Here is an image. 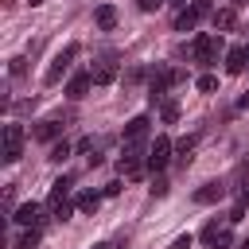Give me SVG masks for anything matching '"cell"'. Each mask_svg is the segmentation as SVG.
I'll return each mask as SVG.
<instances>
[{"label": "cell", "mask_w": 249, "mask_h": 249, "mask_svg": "<svg viewBox=\"0 0 249 249\" xmlns=\"http://www.w3.org/2000/svg\"><path fill=\"white\" fill-rule=\"evenodd\" d=\"M105 198H113V195H121V183H105V191H101Z\"/></svg>", "instance_id": "83f0119b"}, {"label": "cell", "mask_w": 249, "mask_h": 249, "mask_svg": "<svg viewBox=\"0 0 249 249\" xmlns=\"http://www.w3.org/2000/svg\"><path fill=\"white\" fill-rule=\"evenodd\" d=\"M160 4H163V0H136V8H140V12H156Z\"/></svg>", "instance_id": "4316f807"}, {"label": "cell", "mask_w": 249, "mask_h": 249, "mask_svg": "<svg viewBox=\"0 0 249 249\" xmlns=\"http://www.w3.org/2000/svg\"><path fill=\"white\" fill-rule=\"evenodd\" d=\"M160 121H163V124H175V121H179V101H163V105H160Z\"/></svg>", "instance_id": "ffe728a7"}, {"label": "cell", "mask_w": 249, "mask_h": 249, "mask_svg": "<svg viewBox=\"0 0 249 249\" xmlns=\"http://www.w3.org/2000/svg\"><path fill=\"white\" fill-rule=\"evenodd\" d=\"M249 58H245V47H230L226 51V74H245Z\"/></svg>", "instance_id": "8fae6325"}, {"label": "cell", "mask_w": 249, "mask_h": 249, "mask_svg": "<svg viewBox=\"0 0 249 249\" xmlns=\"http://www.w3.org/2000/svg\"><path fill=\"white\" fill-rule=\"evenodd\" d=\"M78 51H82L78 43H66V47H62V51H58V54L51 58V66H47V74H43V82H47V86H54V82H58V78H62V74L70 70V62L78 58Z\"/></svg>", "instance_id": "3957f363"}, {"label": "cell", "mask_w": 249, "mask_h": 249, "mask_svg": "<svg viewBox=\"0 0 249 249\" xmlns=\"http://www.w3.org/2000/svg\"><path fill=\"white\" fill-rule=\"evenodd\" d=\"M237 249H249V237H245V241H241V245H237Z\"/></svg>", "instance_id": "1f68e13d"}, {"label": "cell", "mask_w": 249, "mask_h": 249, "mask_svg": "<svg viewBox=\"0 0 249 249\" xmlns=\"http://www.w3.org/2000/svg\"><path fill=\"white\" fill-rule=\"evenodd\" d=\"M148 191H152V195H156V198H163V195H167V191H171V183H167V179H163V175H156V179H152V187H148Z\"/></svg>", "instance_id": "cb8c5ba5"}, {"label": "cell", "mask_w": 249, "mask_h": 249, "mask_svg": "<svg viewBox=\"0 0 249 249\" xmlns=\"http://www.w3.org/2000/svg\"><path fill=\"white\" fill-rule=\"evenodd\" d=\"M148 124H152V117H148V113L132 117V121L124 124V144H140V140L148 136Z\"/></svg>", "instance_id": "8992f818"}, {"label": "cell", "mask_w": 249, "mask_h": 249, "mask_svg": "<svg viewBox=\"0 0 249 249\" xmlns=\"http://www.w3.org/2000/svg\"><path fill=\"white\" fill-rule=\"evenodd\" d=\"M93 249H109V245H105V241H97V245H93Z\"/></svg>", "instance_id": "4dcf8cb0"}, {"label": "cell", "mask_w": 249, "mask_h": 249, "mask_svg": "<svg viewBox=\"0 0 249 249\" xmlns=\"http://www.w3.org/2000/svg\"><path fill=\"white\" fill-rule=\"evenodd\" d=\"M195 89H198V93H214V89H218V78H214V74H202V78H195Z\"/></svg>", "instance_id": "44dd1931"}, {"label": "cell", "mask_w": 249, "mask_h": 249, "mask_svg": "<svg viewBox=\"0 0 249 249\" xmlns=\"http://www.w3.org/2000/svg\"><path fill=\"white\" fill-rule=\"evenodd\" d=\"M101 198H105V195H97V191H86V195H78V198H74V206H78L82 214H93V210L101 206Z\"/></svg>", "instance_id": "e0dca14e"}, {"label": "cell", "mask_w": 249, "mask_h": 249, "mask_svg": "<svg viewBox=\"0 0 249 249\" xmlns=\"http://www.w3.org/2000/svg\"><path fill=\"white\" fill-rule=\"evenodd\" d=\"M210 23H214V31H233V27H237V8H233V4H226V8H214Z\"/></svg>", "instance_id": "ba28073f"}, {"label": "cell", "mask_w": 249, "mask_h": 249, "mask_svg": "<svg viewBox=\"0 0 249 249\" xmlns=\"http://www.w3.org/2000/svg\"><path fill=\"white\" fill-rule=\"evenodd\" d=\"M70 152H74V148H70L66 140H54V144H51V152H47V160H51V163H66V160H70Z\"/></svg>", "instance_id": "ac0fdd59"}, {"label": "cell", "mask_w": 249, "mask_h": 249, "mask_svg": "<svg viewBox=\"0 0 249 249\" xmlns=\"http://www.w3.org/2000/svg\"><path fill=\"white\" fill-rule=\"evenodd\" d=\"M218 54H222V39H218V35L198 31V35L191 39V58H195L198 66H214V62H218Z\"/></svg>", "instance_id": "6da1fadb"}, {"label": "cell", "mask_w": 249, "mask_h": 249, "mask_svg": "<svg viewBox=\"0 0 249 249\" xmlns=\"http://www.w3.org/2000/svg\"><path fill=\"white\" fill-rule=\"evenodd\" d=\"M23 140H27L23 124H4V163H16L23 156Z\"/></svg>", "instance_id": "5b68a950"}, {"label": "cell", "mask_w": 249, "mask_h": 249, "mask_svg": "<svg viewBox=\"0 0 249 249\" xmlns=\"http://www.w3.org/2000/svg\"><path fill=\"white\" fill-rule=\"evenodd\" d=\"M222 195H226V187H222V183H202V187H198V191H195L191 198H195L198 206H214V202H218Z\"/></svg>", "instance_id": "30bf717a"}, {"label": "cell", "mask_w": 249, "mask_h": 249, "mask_svg": "<svg viewBox=\"0 0 249 249\" xmlns=\"http://www.w3.org/2000/svg\"><path fill=\"white\" fill-rule=\"evenodd\" d=\"M89 86H93V74H74V78L66 82V97H70V101H82V97L89 93Z\"/></svg>", "instance_id": "9c48e42d"}, {"label": "cell", "mask_w": 249, "mask_h": 249, "mask_svg": "<svg viewBox=\"0 0 249 249\" xmlns=\"http://www.w3.org/2000/svg\"><path fill=\"white\" fill-rule=\"evenodd\" d=\"M23 70H27V58H12V62H8V74H12V78H19Z\"/></svg>", "instance_id": "d4e9b609"}, {"label": "cell", "mask_w": 249, "mask_h": 249, "mask_svg": "<svg viewBox=\"0 0 249 249\" xmlns=\"http://www.w3.org/2000/svg\"><path fill=\"white\" fill-rule=\"evenodd\" d=\"M39 214H43V206H39V202H23V206L12 214V222H16V226H23V230H31V226H39V222H43Z\"/></svg>", "instance_id": "52a82bcc"}, {"label": "cell", "mask_w": 249, "mask_h": 249, "mask_svg": "<svg viewBox=\"0 0 249 249\" xmlns=\"http://www.w3.org/2000/svg\"><path fill=\"white\" fill-rule=\"evenodd\" d=\"M191 245H195V237H191V233H183V237H175L167 249H191Z\"/></svg>", "instance_id": "484cf974"}, {"label": "cell", "mask_w": 249, "mask_h": 249, "mask_svg": "<svg viewBox=\"0 0 249 249\" xmlns=\"http://www.w3.org/2000/svg\"><path fill=\"white\" fill-rule=\"evenodd\" d=\"M195 144H198V136H183V140L175 144V163H179V167H187V163H191V156H195Z\"/></svg>", "instance_id": "2e32d148"}, {"label": "cell", "mask_w": 249, "mask_h": 249, "mask_svg": "<svg viewBox=\"0 0 249 249\" xmlns=\"http://www.w3.org/2000/svg\"><path fill=\"white\" fill-rule=\"evenodd\" d=\"M31 4H43V0H31Z\"/></svg>", "instance_id": "836d02e7"}, {"label": "cell", "mask_w": 249, "mask_h": 249, "mask_svg": "<svg viewBox=\"0 0 249 249\" xmlns=\"http://www.w3.org/2000/svg\"><path fill=\"white\" fill-rule=\"evenodd\" d=\"M167 4H175V8H179V12H183V8H187V0H167Z\"/></svg>", "instance_id": "f546056e"}, {"label": "cell", "mask_w": 249, "mask_h": 249, "mask_svg": "<svg viewBox=\"0 0 249 249\" xmlns=\"http://www.w3.org/2000/svg\"><path fill=\"white\" fill-rule=\"evenodd\" d=\"M89 74H93V86H113V82H117V62H101V66H93Z\"/></svg>", "instance_id": "9a60e30c"}, {"label": "cell", "mask_w": 249, "mask_h": 249, "mask_svg": "<svg viewBox=\"0 0 249 249\" xmlns=\"http://www.w3.org/2000/svg\"><path fill=\"white\" fill-rule=\"evenodd\" d=\"M58 132H62V124H58V121H39L31 136H35L39 144H54V140H58Z\"/></svg>", "instance_id": "7c38bea8"}, {"label": "cell", "mask_w": 249, "mask_h": 249, "mask_svg": "<svg viewBox=\"0 0 249 249\" xmlns=\"http://www.w3.org/2000/svg\"><path fill=\"white\" fill-rule=\"evenodd\" d=\"M245 58H249V43H245Z\"/></svg>", "instance_id": "d6a6232c"}, {"label": "cell", "mask_w": 249, "mask_h": 249, "mask_svg": "<svg viewBox=\"0 0 249 249\" xmlns=\"http://www.w3.org/2000/svg\"><path fill=\"white\" fill-rule=\"evenodd\" d=\"M206 16H214L210 0H191V4L175 16V31H195V23H198V19H206Z\"/></svg>", "instance_id": "277c9868"}, {"label": "cell", "mask_w": 249, "mask_h": 249, "mask_svg": "<svg viewBox=\"0 0 249 249\" xmlns=\"http://www.w3.org/2000/svg\"><path fill=\"white\" fill-rule=\"evenodd\" d=\"M70 187H74V179H70V175H58V179L51 183V198H47V206H58V202H66Z\"/></svg>", "instance_id": "4fadbf2b"}, {"label": "cell", "mask_w": 249, "mask_h": 249, "mask_svg": "<svg viewBox=\"0 0 249 249\" xmlns=\"http://www.w3.org/2000/svg\"><path fill=\"white\" fill-rule=\"evenodd\" d=\"M74 210H78L74 202H58V206H51V218H58V222H66V218H70Z\"/></svg>", "instance_id": "7402d4cb"}, {"label": "cell", "mask_w": 249, "mask_h": 249, "mask_svg": "<svg viewBox=\"0 0 249 249\" xmlns=\"http://www.w3.org/2000/svg\"><path fill=\"white\" fill-rule=\"evenodd\" d=\"M241 206H245V210H249V187H245V191H241Z\"/></svg>", "instance_id": "f1b7e54d"}, {"label": "cell", "mask_w": 249, "mask_h": 249, "mask_svg": "<svg viewBox=\"0 0 249 249\" xmlns=\"http://www.w3.org/2000/svg\"><path fill=\"white\" fill-rule=\"evenodd\" d=\"M39 237H43V233H39V226H31V230H23V233H19L16 249H35V245H39Z\"/></svg>", "instance_id": "d6986e66"}, {"label": "cell", "mask_w": 249, "mask_h": 249, "mask_svg": "<svg viewBox=\"0 0 249 249\" xmlns=\"http://www.w3.org/2000/svg\"><path fill=\"white\" fill-rule=\"evenodd\" d=\"M230 245H233V233H230V230H218L214 241H210V249H230Z\"/></svg>", "instance_id": "603a6c76"}, {"label": "cell", "mask_w": 249, "mask_h": 249, "mask_svg": "<svg viewBox=\"0 0 249 249\" xmlns=\"http://www.w3.org/2000/svg\"><path fill=\"white\" fill-rule=\"evenodd\" d=\"M171 152H175V144L167 140V136H156L152 144H148V156H144V163H148V171L152 175H160L167 163H171Z\"/></svg>", "instance_id": "7a4b0ae2"}, {"label": "cell", "mask_w": 249, "mask_h": 249, "mask_svg": "<svg viewBox=\"0 0 249 249\" xmlns=\"http://www.w3.org/2000/svg\"><path fill=\"white\" fill-rule=\"evenodd\" d=\"M93 23H97L101 31H113V27H117V8H113V4H101V8L93 12Z\"/></svg>", "instance_id": "5bb4252c"}]
</instances>
